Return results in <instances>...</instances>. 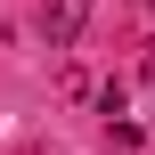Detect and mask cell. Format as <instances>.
Returning a JSON list of instances; mask_svg holds the SVG:
<instances>
[{"label": "cell", "instance_id": "1", "mask_svg": "<svg viewBox=\"0 0 155 155\" xmlns=\"http://www.w3.org/2000/svg\"><path fill=\"white\" fill-rule=\"evenodd\" d=\"M82 25H90V0H41V41L49 49H74Z\"/></svg>", "mask_w": 155, "mask_h": 155}, {"label": "cell", "instance_id": "2", "mask_svg": "<svg viewBox=\"0 0 155 155\" xmlns=\"http://www.w3.org/2000/svg\"><path fill=\"white\" fill-rule=\"evenodd\" d=\"M147 8H155V0H147Z\"/></svg>", "mask_w": 155, "mask_h": 155}]
</instances>
